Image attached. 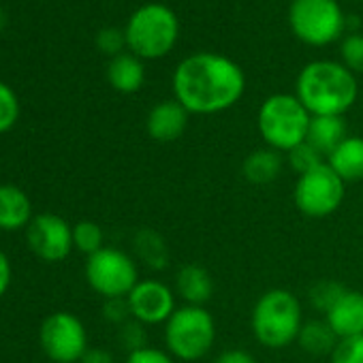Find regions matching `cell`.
Here are the masks:
<instances>
[{
    "label": "cell",
    "mask_w": 363,
    "mask_h": 363,
    "mask_svg": "<svg viewBox=\"0 0 363 363\" xmlns=\"http://www.w3.org/2000/svg\"><path fill=\"white\" fill-rule=\"evenodd\" d=\"M344 67L352 73H363V35H350L340 48Z\"/></svg>",
    "instance_id": "obj_28"
},
{
    "label": "cell",
    "mask_w": 363,
    "mask_h": 363,
    "mask_svg": "<svg viewBox=\"0 0 363 363\" xmlns=\"http://www.w3.org/2000/svg\"><path fill=\"white\" fill-rule=\"evenodd\" d=\"M175 293L186 301V306L206 308L214 295V278L199 263L182 265L175 274Z\"/></svg>",
    "instance_id": "obj_15"
},
{
    "label": "cell",
    "mask_w": 363,
    "mask_h": 363,
    "mask_svg": "<svg viewBox=\"0 0 363 363\" xmlns=\"http://www.w3.org/2000/svg\"><path fill=\"white\" fill-rule=\"evenodd\" d=\"M344 291H346V286H342L335 280H320V282L312 284V289L308 291V297H310V303L318 312L327 314L331 310V306L342 297Z\"/></svg>",
    "instance_id": "obj_25"
},
{
    "label": "cell",
    "mask_w": 363,
    "mask_h": 363,
    "mask_svg": "<svg viewBox=\"0 0 363 363\" xmlns=\"http://www.w3.org/2000/svg\"><path fill=\"white\" fill-rule=\"evenodd\" d=\"M39 344L56 363H79L88 352V331L75 314L60 310L41 323Z\"/></svg>",
    "instance_id": "obj_10"
},
{
    "label": "cell",
    "mask_w": 363,
    "mask_h": 363,
    "mask_svg": "<svg viewBox=\"0 0 363 363\" xmlns=\"http://www.w3.org/2000/svg\"><path fill=\"white\" fill-rule=\"evenodd\" d=\"M120 342L128 348V352H135L139 348H145L147 346L145 325H141L135 318L126 320L124 325H120Z\"/></svg>",
    "instance_id": "obj_29"
},
{
    "label": "cell",
    "mask_w": 363,
    "mask_h": 363,
    "mask_svg": "<svg viewBox=\"0 0 363 363\" xmlns=\"http://www.w3.org/2000/svg\"><path fill=\"white\" fill-rule=\"evenodd\" d=\"M284 169V158L280 152L272 147H259L252 150L244 160H242V175L246 182L255 186H267L274 179L280 177Z\"/></svg>",
    "instance_id": "obj_17"
},
{
    "label": "cell",
    "mask_w": 363,
    "mask_h": 363,
    "mask_svg": "<svg viewBox=\"0 0 363 363\" xmlns=\"http://www.w3.org/2000/svg\"><path fill=\"white\" fill-rule=\"evenodd\" d=\"M301 325V303L286 289L265 291L257 299L250 314V329L255 340L269 350H282L295 344Z\"/></svg>",
    "instance_id": "obj_3"
},
{
    "label": "cell",
    "mask_w": 363,
    "mask_h": 363,
    "mask_svg": "<svg viewBox=\"0 0 363 363\" xmlns=\"http://www.w3.org/2000/svg\"><path fill=\"white\" fill-rule=\"evenodd\" d=\"M107 79L118 92L130 94L143 86L145 69L135 54H118L107 67Z\"/></svg>",
    "instance_id": "obj_20"
},
{
    "label": "cell",
    "mask_w": 363,
    "mask_h": 363,
    "mask_svg": "<svg viewBox=\"0 0 363 363\" xmlns=\"http://www.w3.org/2000/svg\"><path fill=\"white\" fill-rule=\"evenodd\" d=\"M3 24H5V13H3V9H0V28H3Z\"/></svg>",
    "instance_id": "obj_36"
},
{
    "label": "cell",
    "mask_w": 363,
    "mask_h": 363,
    "mask_svg": "<svg viewBox=\"0 0 363 363\" xmlns=\"http://www.w3.org/2000/svg\"><path fill=\"white\" fill-rule=\"evenodd\" d=\"M175 13L158 3L143 5L133 13L126 26V45L137 58H160L171 52L177 41Z\"/></svg>",
    "instance_id": "obj_6"
},
{
    "label": "cell",
    "mask_w": 363,
    "mask_h": 363,
    "mask_svg": "<svg viewBox=\"0 0 363 363\" xmlns=\"http://www.w3.org/2000/svg\"><path fill=\"white\" fill-rule=\"evenodd\" d=\"M337 335L333 333V329L327 325V320L323 318H314V320H303L301 331L297 335V344L303 352L320 357V354H331V350L337 344Z\"/></svg>",
    "instance_id": "obj_22"
},
{
    "label": "cell",
    "mask_w": 363,
    "mask_h": 363,
    "mask_svg": "<svg viewBox=\"0 0 363 363\" xmlns=\"http://www.w3.org/2000/svg\"><path fill=\"white\" fill-rule=\"evenodd\" d=\"M286 162H289V167H291V169L297 173V177H299V175H303V173H308V171H314L316 167L325 164L327 158H325L316 147H312L308 141H303V143H299L297 147H293L291 152H286Z\"/></svg>",
    "instance_id": "obj_24"
},
{
    "label": "cell",
    "mask_w": 363,
    "mask_h": 363,
    "mask_svg": "<svg viewBox=\"0 0 363 363\" xmlns=\"http://www.w3.org/2000/svg\"><path fill=\"white\" fill-rule=\"evenodd\" d=\"M124 43H126V35H122L118 28H103L96 37V45L101 48V52L111 54V56L122 54L120 50Z\"/></svg>",
    "instance_id": "obj_30"
},
{
    "label": "cell",
    "mask_w": 363,
    "mask_h": 363,
    "mask_svg": "<svg viewBox=\"0 0 363 363\" xmlns=\"http://www.w3.org/2000/svg\"><path fill=\"white\" fill-rule=\"evenodd\" d=\"M312 116L293 94H274L263 101L257 126L267 147L276 152H291L306 141Z\"/></svg>",
    "instance_id": "obj_4"
},
{
    "label": "cell",
    "mask_w": 363,
    "mask_h": 363,
    "mask_svg": "<svg viewBox=\"0 0 363 363\" xmlns=\"http://www.w3.org/2000/svg\"><path fill=\"white\" fill-rule=\"evenodd\" d=\"M329 357L331 363H363V333L340 337Z\"/></svg>",
    "instance_id": "obj_26"
},
{
    "label": "cell",
    "mask_w": 363,
    "mask_h": 363,
    "mask_svg": "<svg viewBox=\"0 0 363 363\" xmlns=\"http://www.w3.org/2000/svg\"><path fill=\"white\" fill-rule=\"evenodd\" d=\"M79 363H116L113 357L107 350L101 348H88V352L84 354V359Z\"/></svg>",
    "instance_id": "obj_35"
},
{
    "label": "cell",
    "mask_w": 363,
    "mask_h": 363,
    "mask_svg": "<svg viewBox=\"0 0 363 363\" xmlns=\"http://www.w3.org/2000/svg\"><path fill=\"white\" fill-rule=\"evenodd\" d=\"M216 342V320L201 306H182L164 323L167 352L177 361H199Z\"/></svg>",
    "instance_id": "obj_5"
},
{
    "label": "cell",
    "mask_w": 363,
    "mask_h": 363,
    "mask_svg": "<svg viewBox=\"0 0 363 363\" xmlns=\"http://www.w3.org/2000/svg\"><path fill=\"white\" fill-rule=\"evenodd\" d=\"M346 137V122L342 116H312L306 141L327 158Z\"/></svg>",
    "instance_id": "obj_19"
},
{
    "label": "cell",
    "mask_w": 363,
    "mask_h": 363,
    "mask_svg": "<svg viewBox=\"0 0 363 363\" xmlns=\"http://www.w3.org/2000/svg\"><path fill=\"white\" fill-rule=\"evenodd\" d=\"M135 255L143 265H147L150 269H156V272L167 269L171 263L169 246H167L164 238L160 233H156L154 229H141L135 235Z\"/></svg>",
    "instance_id": "obj_21"
},
{
    "label": "cell",
    "mask_w": 363,
    "mask_h": 363,
    "mask_svg": "<svg viewBox=\"0 0 363 363\" xmlns=\"http://www.w3.org/2000/svg\"><path fill=\"white\" fill-rule=\"evenodd\" d=\"M212 363H257L255 354L244 350V348H229L223 350L220 354H216V359Z\"/></svg>",
    "instance_id": "obj_33"
},
{
    "label": "cell",
    "mask_w": 363,
    "mask_h": 363,
    "mask_svg": "<svg viewBox=\"0 0 363 363\" xmlns=\"http://www.w3.org/2000/svg\"><path fill=\"white\" fill-rule=\"evenodd\" d=\"M28 248L45 263H60L73 250V227L58 214H39L26 227Z\"/></svg>",
    "instance_id": "obj_11"
},
{
    "label": "cell",
    "mask_w": 363,
    "mask_h": 363,
    "mask_svg": "<svg viewBox=\"0 0 363 363\" xmlns=\"http://www.w3.org/2000/svg\"><path fill=\"white\" fill-rule=\"evenodd\" d=\"M33 218L28 195L16 184H0V231H22Z\"/></svg>",
    "instance_id": "obj_16"
},
{
    "label": "cell",
    "mask_w": 363,
    "mask_h": 363,
    "mask_svg": "<svg viewBox=\"0 0 363 363\" xmlns=\"http://www.w3.org/2000/svg\"><path fill=\"white\" fill-rule=\"evenodd\" d=\"M103 242H105V233L101 225H96L94 220H79L77 225H73V248L84 252L86 257L105 248Z\"/></svg>",
    "instance_id": "obj_23"
},
{
    "label": "cell",
    "mask_w": 363,
    "mask_h": 363,
    "mask_svg": "<svg viewBox=\"0 0 363 363\" xmlns=\"http://www.w3.org/2000/svg\"><path fill=\"white\" fill-rule=\"evenodd\" d=\"M18 118H20V101L5 82H0V133L11 130Z\"/></svg>",
    "instance_id": "obj_27"
},
{
    "label": "cell",
    "mask_w": 363,
    "mask_h": 363,
    "mask_svg": "<svg viewBox=\"0 0 363 363\" xmlns=\"http://www.w3.org/2000/svg\"><path fill=\"white\" fill-rule=\"evenodd\" d=\"M189 109L179 101H162L147 113V135L158 143L177 141L189 126Z\"/></svg>",
    "instance_id": "obj_13"
},
{
    "label": "cell",
    "mask_w": 363,
    "mask_h": 363,
    "mask_svg": "<svg viewBox=\"0 0 363 363\" xmlns=\"http://www.w3.org/2000/svg\"><path fill=\"white\" fill-rule=\"evenodd\" d=\"M103 314H105V318H107L109 323H116V325H124L126 320H130V310H128L126 297H120V299H105Z\"/></svg>",
    "instance_id": "obj_32"
},
{
    "label": "cell",
    "mask_w": 363,
    "mask_h": 363,
    "mask_svg": "<svg viewBox=\"0 0 363 363\" xmlns=\"http://www.w3.org/2000/svg\"><path fill=\"white\" fill-rule=\"evenodd\" d=\"M327 164L344 182L363 179V137H346L327 156Z\"/></svg>",
    "instance_id": "obj_18"
},
{
    "label": "cell",
    "mask_w": 363,
    "mask_h": 363,
    "mask_svg": "<svg viewBox=\"0 0 363 363\" xmlns=\"http://www.w3.org/2000/svg\"><path fill=\"white\" fill-rule=\"evenodd\" d=\"M325 320L337 337L363 333V293L346 289L325 314Z\"/></svg>",
    "instance_id": "obj_14"
},
{
    "label": "cell",
    "mask_w": 363,
    "mask_h": 363,
    "mask_svg": "<svg viewBox=\"0 0 363 363\" xmlns=\"http://www.w3.org/2000/svg\"><path fill=\"white\" fill-rule=\"evenodd\" d=\"M11 278H13V269H11V261L5 255V250L0 248V297H3L9 286H11Z\"/></svg>",
    "instance_id": "obj_34"
},
{
    "label": "cell",
    "mask_w": 363,
    "mask_h": 363,
    "mask_svg": "<svg viewBox=\"0 0 363 363\" xmlns=\"http://www.w3.org/2000/svg\"><path fill=\"white\" fill-rule=\"evenodd\" d=\"M126 363H175V361L167 350L145 346V348H139L135 352H128Z\"/></svg>",
    "instance_id": "obj_31"
},
{
    "label": "cell",
    "mask_w": 363,
    "mask_h": 363,
    "mask_svg": "<svg viewBox=\"0 0 363 363\" xmlns=\"http://www.w3.org/2000/svg\"><path fill=\"white\" fill-rule=\"evenodd\" d=\"M86 280L105 299H120L139 282V269L130 255L105 246L86 259Z\"/></svg>",
    "instance_id": "obj_8"
},
{
    "label": "cell",
    "mask_w": 363,
    "mask_h": 363,
    "mask_svg": "<svg viewBox=\"0 0 363 363\" xmlns=\"http://www.w3.org/2000/svg\"><path fill=\"white\" fill-rule=\"evenodd\" d=\"M130 318L139 320L141 325H164L175 308V295L171 286L160 280H139L135 289L126 297Z\"/></svg>",
    "instance_id": "obj_12"
},
{
    "label": "cell",
    "mask_w": 363,
    "mask_h": 363,
    "mask_svg": "<svg viewBox=\"0 0 363 363\" xmlns=\"http://www.w3.org/2000/svg\"><path fill=\"white\" fill-rule=\"evenodd\" d=\"M354 75L337 62H310L297 77V99L310 116H344L357 101Z\"/></svg>",
    "instance_id": "obj_2"
},
{
    "label": "cell",
    "mask_w": 363,
    "mask_h": 363,
    "mask_svg": "<svg viewBox=\"0 0 363 363\" xmlns=\"http://www.w3.org/2000/svg\"><path fill=\"white\" fill-rule=\"evenodd\" d=\"M289 22L297 39L308 45H327L344 28V16L335 0H293Z\"/></svg>",
    "instance_id": "obj_9"
},
{
    "label": "cell",
    "mask_w": 363,
    "mask_h": 363,
    "mask_svg": "<svg viewBox=\"0 0 363 363\" xmlns=\"http://www.w3.org/2000/svg\"><path fill=\"white\" fill-rule=\"evenodd\" d=\"M346 195V182L325 162L297 177L293 201L308 218H327L340 210Z\"/></svg>",
    "instance_id": "obj_7"
},
{
    "label": "cell",
    "mask_w": 363,
    "mask_h": 363,
    "mask_svg": "<svg viewBox=\"0 0 363 363\" xmlns=\"http://www.w3.org/2000/svg\"><path fill=\"white\" fill-rule=\"evenodd\" d=\"M246 88L244 71L220 54H195L182 60L173 75L175 101L189 113H218L233 107Z\"/></svg>",
    "instance_id": "obj_1"
}]
</instances>
